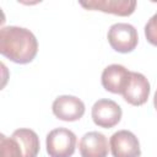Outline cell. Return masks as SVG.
Listing matches in <instances>:
<instances>
[{
    "label": "cell",
    "mask_w": 157,
    "mask_h": 157,
    "mask_svg": "<svg viewBox=\"0 0 157 157\" xmlns=\"http://www.w3.org/2000/svg\"><path fill=\"white\" fill-rule=\"evenodd\" d=\"M0 53L16 64H28L38 53L37 38L23 27H2L0 29Z\"/></svg>",
    "instance_id": "6da1fadb"
},
{
    "label": "cell",
    "mask_w": 157,
    "mask_h": 157,
    "mask_svg": "<svg viewBox=\"0 0 157 157\" xmlns=\"http://www.w3.org/2000/svg\"><path fill=\"white\" fill-rule=\"evenodd\" d=\"M108 43L118 53H131L137 43H139V36L136 28L130 23L118 22L109 27L108 29Z\"/></svg>",
    "instance_id": "7a4b0ae2"
},
{
    "label": "cell",
    "mask_w": 157,
    "mask_h": 157,
    "mask_svg": "<svg viewBox=\"0 0 157 157\" xmlns=\"http://www.w3.org/2000/svg\"><path fill=\"white\" fill-rule=\"evenodd\" d=\"M76 135L66 128H56L49 131L45 139L49 157H71L76 148Z\"/></svg>",
    "instance_id": "3957f363"
},
{
    "label": "cell",
    "mask_w": 157,
    "mask_h": 157,
    "mask_svg": "<svg viewBox=\"0 0 157 157\" xmlns=\"http://www.w3.org/2000/svg\"><path fill=\"white\" fill-rule=\"evenodd\" d=\"M91 115H92L93 123L97 126L110 129L119 124L123 112L120 105L117 102L103 98V99H98L92 105Z\"/></svg>",
    "instance_id": "277c9868"
},
{
    "label": "cell",
    "mask_w": 157,
    "mask_h": 157,
    "mask_svg": "<svg viewBox=\"0 0 157 157\" xmlns=\"http://www.w3.org/2000/svg\"><path fill=\"white\" fill-rule=\"evenodd\" d=\"M150 82L145 75L135 71H130L126 85L123 90V98L131 105L140 107L145 104L150 96Z\"/></svg>",
    "instance_id": "5b68a950"
},
{
    "label": "cell",
    "mask_w": 157,
    "mask_h": 157,
    "mask_svg": "<svg viewBox=\"0 0 157 157\" xmlns=\"http://www.w3.org/2000/svg\"><path fill=\"white\" fill-rule=\"evenodd\" d=\"M52 110L59 120L76 121L80 120L85 114V103L75 96L63 94L54 99Z\"/></svg>",
    "instance_id": "8992f818"
},
{
    "label": "cell",
    "mask_w": 157,
    "mask_h": 157,
    "mask_svg": "<svg viewBox=\"0 0 157 157\" xmlns=\"http://www.w3.org/2000/svg\"><path fill=\"white\" fill-rule=\"evenodd\" d=\"M113 157H140L141 148L139 139L129 130H119L109 139Z\"/></svg>",
    "instance_id": "52a82bcc"
},
{
    "label": "cell",
    "mask_w": 157,
    "mask_h": 157,
    "mask_svg": "<svg viewBox=\"0 0 157 157\" xmlns=\"http://www.w3.org/2000/svg\"><path fill=\"white\" fill-rule=\"evenodd\" d=\"M80 5L86 10L102 11L117 16H130L134 13L136 1L134 0H88L80 1Z\"/></svg>",
    "instance_id": "ba28073f"
},
{
    "label": "cell",
    "mask_w": 157,
    "mask_h": 157,
    "mask_svg": "<svg viewBox=\"0 0 157 157\" xmlns=\"http://www.w3.org/2000/svg\"><path fill=\"white\" fill-rule=\"evenodd\" d=\"M129 75L130 71L125 66L120 64H112L103 70L101 82L105 91L114 94H121Z\"/></svg>",
    "instance_id": "9c48e42d"
},
{
    "label": "cell",
    "mask_w": 157,
    "mask_h": 157,
    "mask_svg": "<svg viewBox=\"0 0 157 157\" xmlns=\"http://www.w3.org/2000/svg\"><path fill=\"white\" fill-rule=\"evenodd\" d=\"M81 157H107L109 152L107 137L98 131L86 132L78 144Z\"/></svg>",
    "instance_id": "30bf717a"
},
{
    "label": "cell",
    "mask_w": 157,
    "mask_h": 157,
    "mask_svg": "<svg viewBox=\"0 0 157 157\" xmlns=\"http://www.w3.org/2000/svg\"><path fill=\"white\" fill-rule=\"evenodd\" d=\"M11 136L21 146L23 157H37L38 156L40 144H39V137L36 131H33L32 129L21 128V129L15 130Z\"/></svg>",
    "instance_id": "8fae6325"
},
{
    "label": "cell",
    "mask_w": 157,
    "mask_h": 157,
    "mask_svg": "<svg viewBox=\"0 0 157 157\" xmlns=\"http://www.w3.org/2000/svg\"><path fill=\"white\" fill-rule=\"evenodd\" d=\"M0 157H23L21 146L12 136L0 135Z\"/></svg>",
    "instance_id": "7c38bea8"
},
{
    "label": "cell",
    "mask_w": 157,
    "mask_h": 157,
    "mask_svg": "<svg viewBox=\"0 0 157 157\" xmlns=\"http://www.w3.org/2000/svg\"><path fill=\"white\" fill-rule=\"evenodd\" d=\"M145 37L150 44L157 47V12L145 25Z\"/></svg>",
    "instance_id": "4fadbf2b"
},
{
    "label": "cell",
    "mask_w": 157,
    "mask_h": 157,
    "mask_svg": "<svg viewBox=\"0 0 157 157\" xmlns=\"http://www.w3.org/2000/svg\"><path fill=\"white\" fill-rule=\"evenodd\" d=\"M153 105H155V108H156V110H157V90H156L155 96H153Z\"/></svg>",
    "instance_id": "5bb4252c"
}]
</instances>
